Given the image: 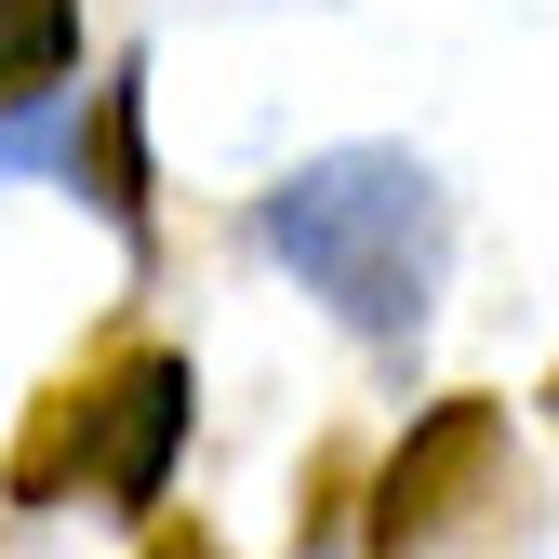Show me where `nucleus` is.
I'll return each instance as SVG.
<instances>
[{
    "instance_id": "f03ea898",
    "label": "nucleus",
    "mask_w": 559,
    "mask_h": 559,
    "mask_svg": "<svg viewBox=\"0 0 559 559\" xmlns=\"http://www.w3.org/2000/svg\"><path fill=\"white\" fill-rule=\"evenodd\" d=\"M373 559H533V479H520V440L493 400H440L400 440Z\"/></svg>"
},
{
    "instance_id": "20e7f679",
    "label": "nucleus",
    "mask_w": 559,
    "mask_h": 559,
    "mask_svg": "<svg viewBox=\"0 0 559 559\" xmlns=\"http://www.w3.org/2000/svg\"><path fill=\"white\" fill-rule=\"evenodd\" d=\"M81 53V0H0V94H53Z\"/></svg>"
},
{
    "instance_id": "f257e3e1",
    "label": "nucleus",
    "mask_w": 559,
    "mask_h": 559,
    "mask_svg": "<svg viewBox=\"0 0 559 559\" xmlns=\"http://www.w3.org/2000/svg\"><path fill=\"white\" fill-rule=\"evenodd\" d=\"M253 227L360 346H413L453 266V200L413 147H320L253 200Z\"/></svg>"
},
{
    "instance_id": "423d86ee",
    "label": "nucleus",
    "mask_w": 559,
    "mask_h": 559,
    "mask_svg": "<svg viewBox=\"0 0 559 559\" xmlns=\"http://www.w3.org/2000/svg\"><path fill=\"white\" fill-rule=\"evenodd\" d=\"M147 559H214V546H147Z\"/></svg>"
},
{
    "instance_id": "39448f33",
    "label": "nucleus",
    "mask_w": 559,
    "mask_h": 559,
    "mask_svg": "<svg viewBox=\"0 0 559 559\" xmlns=\"http://www.w3.org/2000/svg\"><path fill=\"white\" fill-rule=\"evenodd\" d=\"M94 174H107V187H94L107 214H120V227H147V160H133V81L107 94V133H94Z\"/></svg>"
},
{
    "instance_id": "7ed1b4c3",
    "label": "nucleus",
    "mask_w": 559,
    "mask_h": 559,
    "mask_svg": "<svg viewBox=\"0 0 559 559\" xmlns=\"http://www.w3.org/2000/svg\"><path fill=\"white\" fill-rule=\"evenodd\" d=\"M187 360H133L120 386H107V440H94V479L120 507H160V453L187 440Z\"/></svg>"
}]
</instances>
